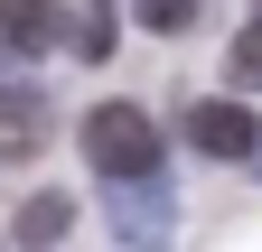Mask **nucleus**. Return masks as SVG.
I'll list each match as a JSON object with an SVG mask.
<instances>
[{"label":"nucleus","instance_id":"f257e3e1","mask_svg":"<svg viewBox=\"0 0 262 252\" xmlns=\"http://www.w3.org/2000/svg\"><path fill=\"white\" fill-rule=\"evenodd\" d=\"M75 140H84V159L103 168V178H159V121L141 112V103H94L84 121H75Z\"/></svg>","mask_w":262,"mask_h":252},{"label":"nucleus","instance_id":"f03ea898","mask_svg":"<svg viewBox=\"0 0 262 252\" xmlns=\"http://www.w3.org/2000/svg\"><path fill=\"white\" fill-rule=\"evenodd\" d=\"M187 149H206V159H253L262 149V121L234 103V93H206V103H187Z\"/></svg>","mask_w":262,"mask_h":252},{"label":"nucleus","instance_id":"7ed1b4c3","mask_svg":"<svg viewBox=\"0 0 262 252\" xmlns=\"http://www.w3.org/2000/svg\"><path fill=\"white\" fill-rule=\"evenodd\" d=\"M0 47L10 56H47V47H75L56 0H0Z\"/></svg>","mask_w":262,"mask_h":252},{"label":"nucleus","instance_id":"20e7f679","mask_svg":"<svg viewBox=\"0 0 262 252\" xmlns=\"http://www.w3.org/2000/svg\"><path fill=\"white\" fill-rule=\"evenodd\" d=\"M38 149H47V93L0 84V159H38Z\"/></svg>","mask_w":262,"mask_h":252},{"label":"nucleus","instance_id":"39448f33","mask_svg":"<svg viewBox=\"0 0 262 252\" xmlns=\"http://www.w3.org/2000/svg\"><path fill=\"white\" fill-rule=\"evenodd\" d=\"M178 215H169V187L159 178H131V196L113 206V243H159Z\"/></svg>","mask_w":262,"mask_h":252},{"label":"nucleus","instance_id":"423d86ee","mask_svg":"<svg viewBox=\"0 0 262 252\" xmlns=\"http://www.w3.org/2000/svg\"><path fill=\"white\" fill-rule=\"evenodd\" d=\"M10 234H19V243H66V234H75V206H66L56 187H38V196L19 206V224H10Z\"/></svg>","mask_w":262,"mask_h":252},{"label":"nucleus","instance_id":"0eeeda50","mask_svg":"<svg viewBox=\"0 0 262 252\" xmlns=\"http://www.w3.org/2000/svg\"><path fill=\"white\" fill-rule=\"evenodd\" d=\"M113 28H122V0H84V19H75V47H66V56L103 66V56H113Z\"/></svg>","mask_w":262,"mask_h":252},{"label":"nucleus","instance_id":"6e6552de","mask_svg":"<svg viewBox=\"0 0 262 252\" xmlns=\"http://www.w3.org/2000/svg\"><path fill=\"white\" fill-rule=\"evenodd\" d=\"M225 75H234V84H262V10L244 19V38H234V56H225Z\"/></svg>","mask_w":262,"mask_h":252},{"label":"nucleus","instance_id":"1a4fd4ad","mask_svg":"<svg viewBox=\"0 0 262 252\" xmlns=\"http://www.w3.org/2000/svg\"><path fill=\"white\" fill-rule=\"evenodd\" d=\"M131 10H141V28H159V38L196 28V0H131Z\"/></svg>","mask_w":262,"mask_h":252},{"label":"nucleus","instance_id":"9d476101","mask_svg":"<svg viewBox=\"0 0 262 252\" xmlns=\"http://www.w3.org/2000/svg\"><path fill=\"white\" fill-rule=\"evenodd\" d=\"M253 168H262V149H253Z\"/></svg>","mask_w":262,"mask_h":252},{"label":"nucleus","instance_id":"9b49d317","mask_svg":"<svg viewBox=\"0 0 262 252\" xmlns=\"http://www.w3.org/2000/svg\"><path fill=\"white\" fill-rule=\"evenodd\" d=\"M253 10H262V0H253Z\"/></svg>","mask_w":262,"mask_h":252}]
</instances>
